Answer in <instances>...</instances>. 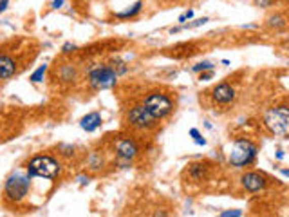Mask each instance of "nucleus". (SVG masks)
<instances>
[{
  "mask_svg": "<svg viewBox=\"0 0 289 217\" xmlns=\"http://www.w3.org/2000/svg\"><path fill=\"white\" fill-rule=\"evenodd\" d=\"M143 105L149 108L150 113L154 114V118L161 121L165 118H168L170 114L173 113V101L168 94L165 92H159V91H152L149 92L143 100Z\"/></svg>",
  "mask_w": 289,
  "mask_h": 217,
  "instance_id": "obj_4",
  "label": "nucleus"
},
{
  "mask_svg": "<svg viewBox=\"0 0 289 217\" xmlns=\"http://www.w3.org/2000/svg\"><path fill=\"white\" fill-rule=\"evenodd\" d=\"M221 215H223V217H230V215H237V217H239V215H242V212H240V210H231V212H223Z\"/></svg>",
  "mask_w": 289,
  "mask_h": 217,
  "instance_id": "obj_26",
  "label": "nucleus"
},
{
  "mask_svg": "<svg viewBox=\"0 0 289 217\" xmlns=\"http://www.w3.org/2000/svg\"><path fill=\"white\" fill-rule=\"evenodd\" d=\"M210 69H213V63H211V62H201V63H197V65L192 67V71H194V73L210 71Z\"/></svg>",
  "mask_w": 289,
  "mask_h": 217,
  "instance_id": "obj_19",
  "label": "nucleus"
},
{
  "mask_svg": "<svg viewBox=\"0 0 289 217\" xmlns=\"http://www.w3.org/2000/svg\"><path fill=\"white\" fill-rule=\"evenodd\" d=\"M240 185H242L248 192H260L268 187V177L260 172H246L240 177Z\"/></svg>",
  "mask_w": 289,
  "mask_h": 217,
  "instance_id": "obj_8",
  "label": "nucleus"
},
{
  "mask_svg": "<svg viewBox=\"0 0 289 217\" xmlns=\"http://www.w3.org/2000/svg\"><path fill=\"white\" fill-rule=\"evenodd\" d=\"M277 158H278V159H282V158H284V152H282V151H278V152H277Z\"/></svg>",
  "mask_w": 289,
  "mask_h": 217,
  "instance_id": "obj_29",
  "label": "nucleus"
},
{
  "mask_svg": "<svg viewBox=\"0 0 289 217\" xmlns=\"http://www.w3.org/2000/svg\"><path fill=\"white\" fill-rule=\"evenodd\" d=\"M17 73V62L9 54H0V80H8Z\"/></svg>",
  "mask_w": 289,
  "mask_h": 217,
  "instance_id": "obj_12",
  "label": "nucleus"
},
{
  "mask_svg": "<svg viewBox=\"0 0 289 217\" xmlns=\"http://www.w3.org/2000/svg\"><path fill=\"white\" fill-rule=\"evenodd\" d=\"M211 78H213V69H210V71H202L201 76H199L201 82H208V80H211Z\"/></svg>",
  "mask_w": 289,
  "mask_h": 217,
  "instance_id": "obj_23",
  "label": "nucleus"
},
{
  "mask_svg": "<svg viewBox=\"0 0 289 217\" xmlns=\"http://www.w3.org/2000/svg\"><path fill=\"white\" fill-rule=\"evenodd\" d=\"M186 174H188V179L192 181V183H204V181L208 179V175H210V165L208 163H192V165H188V170H186Z\"/></svg>",
  "mask_w": 289,
  "mask_h": 217,
  "instance_id": "obj_11",
  "label": "nucleus"
},
{
  "mask_svg": "<svg viewBox=\"0 0 289 217\" xmlns=\"http://www.w3.org/2000/svg\"><path fill=\"white\" fill-rule=\"evenodd\" d=\"M62 6H63V0H54V2H53V8L54 9L62 8Z\"/></svg>",
  "mask_w": 289,
  "mask_h": 217,
  "instance_id": "obj_28",
  "label": "nucleus"
},
{
  "mask_svg": "<svg viewBox=\"0 0 289 217\" xmlns=\"http://www.w3.org/2000/svg\"><path fill=\"white\" fill-rule=\"evenodd\" d=\"M127 121L130 123V127H134V129L137 130H152L156 129V125L159 123V120L154 118V114L150 113L143 103L136 105V107H132L128 111Z\"/></svg>",
  "mask_w": 289,
  "mask_h": 217,
  "instance_id": "obj_5",
  "label": "nucleus"
},
{
  "mask_svg": "<svg viewBox=\"0 0 289 217\" xmlns=\"http://www.w3.org/2000/svg\"><path fill=\"white\" fill-rule=\"evenodd\" d=\"M8 4H9V0H0V13L8 9Z\"/></svg>",
  "mask_w": 289,
  "mask_h": 217,
  "instance_id": "obj_27",
  "label": "nucleus"
},
{
  "mask_svg": "<svg viewBox=\"0 0 289 217\" xmlns=\"http://www.w3.org/2000/svg\"><path fill=\"white\" fill-rule=\"evenodd\" d=\"M190 136L194 138V141L197 143V145H206V139L202 138L201 132H199L197 129H190Z\"/></svg>",
  "mask_w": 289,
  "mask_h": 217,
  "instance_id": "obj_20",
  "label": "nucleus"
},
{
  "mask_svg": "<svg viewBox=\"0 0 289 217\" xmlns=\"http://www.w3.org/2000/svg\"><path fill=\"white\" fill-rule=\"evenodd\" d=\"M192 17H194V11L190 9V11H186L185 15H181V17H179V22H181V24H185V22H186V20H190Z\"/></svg>",
  "mask_w": 289,
  "mask_h": 217,
  "instance_id": "obj_24",
  "label": "nucleus"
},
{
  "mask_svg": "<svg viewBox=\"0 0 289 217\" xmlns=\"http://www.w3.org/2000/svg\"><path fill=\"white\" fill-rule=\"evenodd\" d=\"M206 22H210V18H208V17H202V18H197V20H194L192 24H183L181 27H183V29H192V27H199V25H204Z\"/></svg>",
  "mask_w": 289,
  "mask_h": 217,
  "instance_id": "obj_18",
  "label": "nucleus"
},
{
  "mask_svg": "<svg viewBox=\"0 0 289 217\" xmlns=\"http://www.w3.org/2000/svg\"><path fill=\"white\" fill-rule=\"evenodd\" d=\"M141 8H143V2H136V4H134L130 9H127V11L116 13V17L118 18H132V17H136L137 13H141Z\"/></svg>",
  "mask_w": 289,
  "mask_h": 217,
  "instance_id": "obj_15",
  "label": "nucleus"
},
{
  "mask_svg": "<svg viewBox=\"0 0 289 217\" xmlns=\"http://www.w3.org/2000/svg\"><path fill=\"white\" fill-rule=\"evenodd\" d=\"M137 154H139V147L136 145L134 139L125 138L116 143V156L120 159H123V161H132Z\"/></svg>",
  "mask_w": 289,
  "mask_h": 217,
  "instance_id": "obj_9",
  "label": "nucleus"
},
{
  "mask_svg": "<svg viewBox=\"0 0 289 217\" xmlns=\"http://www.w3.org/2000/svg\"><path fill=\"white\" fill-rule=\"evenodd\" d=\"M264 125L275 136L289 138V107H273L264 114Z\"/></svg>",
  "mask_w": 289,
  "mask_h": 217,
  "instance_id": "obj_3",
  "label": "nucleus"
},
{
  "mask_svg": "<svg viewBox=\"0 0 289 217\" xmlns=\"http://www.w3.org/2000/svg\"><path fill=\"white\" fill-rule=\"evenodd\" d=\"M285 24H287V20H285V17H284V15H280V13L269 15V17L266 18V25H268V27H271V29H282Z\"/></svg>",
  "mask_w": 289,
  "mask_h": 217,
  "instance_id": "obj_14",
  "label": "nucleus"
},
{
  "mask_svg": "<svg viewBox=\"0 0 289 217\" xmlns=\"http://www.w3.org/2000/svg\"><path fill=\"white\" fill-rule=\"evenodd\" d=\"M253 4L259 6V8H269V6L275 4V0H253Z\"/></svg>",
  "mask_w": 289,
  "mask_h": 217,
  "instance_id": "obj_22",
  "label": "nucleus"
},
{
  "mask_svg": "<svg viewBox=\"0 0 289 217\" xmlns=\"http://www.w3.org/2000/svg\"><path fill=\"white\" fill-rule=\"evenodd\" d=\"M62 51L65 54H69V53H73V51H76V46H75V44H65V46L62 47Z\"/></svg>",
  "mask_w": 289,
  "mask_h": 217,
  "instance_id": "obj_25",
  "label": "nucleus"
},
{
  "mask_svg": "<svg viewBox=\"0 0 289 217\" xmlns=\"http://www.w3.org/2000/svg\"><path fill=\"white\" fill-rule=\"evenodd\" d=\"M211 98H213L215 103H221V105H228L231 101L235 100V89L231 87L230 84H219L215 85L213 91H211Z\"/></svg>",
  "mask_w": 289,
  "mask_h": 217,
  "instance_id": "obj_10",
  "label": "nucleus"
},
{
  "mask_svg": "<svg viewBox=\"0 0 289 217\" xmlns=\"http://www.w3.org/2000/svg\"><path fill=\"white\" fill-rule=\"evenodd\" d=\"M46 73H47V65H40L37 71L31 75V78H29V80H31L33 84H40L42 80H44V76H46Z\"/></svg>",
  "mask_w": 289,
  "mask_h": 217,
  "instance_id": "obj_16",
  "label": "nucleus"
},
{
  "mask_svg": "<svg viewBox=\"0 0 289 217\" xmlns=\"http://www.w3.org/2000/svg\"><path fill=\"white\" fill-rule=\"evenodd\" d=\"M112 63H114V67H112V69L118 73V76L123 75V73H127V65H125L123 62H120V60H114Z\"/></svg>",
  "mask_w": 289,
  "mask_h": 217,
  "instance_id": "obj_21",
  "label": "nucleus"
},
{
  "mask_svg": "<svg viewBox=\"0 0 289 217\" xmlns=\"http://www.w3.org/2000/svg\"><path fill=\"white\" fill-rule=\"evenodd\" d=\"M60 174V163L47 154L34 156L27 163V175L29 177H44V179H53Z\"/></svg>",
  "mask_w": 289,
  "mask_h": 217,
  "instance_id": "obj_2",
  "label": "nucleus"
},
{
  "mask_svg": "<svg viewBox=\"0 0 289 217\" xmlns=\"http://www.w3.org/2000/svg\"><path fill=\"white\" fill-rule=\"evenodd\" d=\"M75 76H76V71H75V67L73 65H63L62 67V78L63 80L69 82V80H73Z\"/></svg>",
  "mask_w": 289,
  "mask_h": 217,
  "instance_id": "obj_17",
  "label": "nucleus"
},
{
  "mask_svg": "<svg viewBox=\"0 0 289 217\" xmlns=\"http://www.w3.org/2000/svg\"><path fill=\"white\" fill-rule=\"evenodd\" d=\"M29 192V175H24L20 172L17 174H13L8 181H6V188H4V194H6V199L13 201V203H18L22 201Z\"/></svg>",
  "mask_w": 289,
  "mask_h": 217,
  "instance_id": "obj_6",
  "label": "nucleus"
},
{
  "mask_svg": "<svg viewBox=\"0 0 289 217\" xmlns=\"http://www.w3.org/2000/svg\"><path fill=\"white\" fill-rule=\"evenodd\" d=\"M99 125H101V116H99V113H89L80 121V127H82L83 130H87V132H94Z\"/></svg>",
  "mask_w": 289,
  "mask_h": 217,
  "instance_id": "obj_13",
  "label": "nucleus"
},
{
  "mask_svg": "<svg viewBox=\"0 0 289 217\" xmlns=\"http://www.w3.org/2000/svg\"><path fill=\"white\" fill-rule=\"evenodd\" d=\"M118 82V73L112 69V67H94L91 73H89V85H91L94 91H103V89H111L116 85Z\"/></svg>",
  "mask_w": 289,
  "mask_h": 217,
  "instance_id": "obj_7",
  "label": "nucleus"
},
{
  "mask_svg": "<svg viewBox=\"0 0 289 217\" xmlns=\"http://www.w3.org/2000/svg\"><path fill=\"white\" fill-rule=\"evenodd\" d=\"M282 174L287 175V177H289V168H282Z\"/></svg>",
  "mask_w": 289,
  "mask_h": 217,
  "instance_id": "obj_30",
  "label": "nucleus"
},
{
  "mask_svg": "<svg viewBox=\"0 0 289 217\" xmlns=\"http://www.w3.org/2000/svg\"><path fill=\"white\" fill-rule=\"evenodd\" d=\"M257 152H259V147L253 141L246 138H239L233 141L231 147V152L228 156V161H230L231 167L235 168H246L249 167L257 158Z\"/></svg>",
  "mask_w": 289,
  "mask_h": 217,
  "instance_id": "obj_1",
  "label": "nucleus"
}]
</instances>
